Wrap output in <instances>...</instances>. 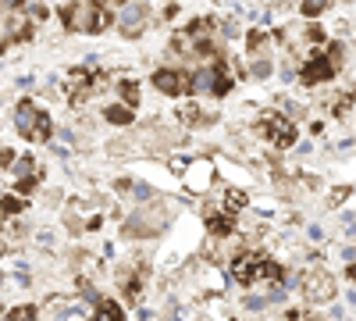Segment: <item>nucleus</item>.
Instances as JSON below:
<instances>
[{"instance_id":"9b49d317","label":"nucleus","mask_w":356,"mask_h":321,"mask_svg":"<svg viewBox=\"0 0 356 321\" xmlns=\"http://www.w3.org/2000/svg\"><path fill=\"white\" fill-rule=\"evenodd\" d=\"M107 122H114V125H129V122H132V111H129V107H107Z\"/></svg>"},{"instance_id":"4be33fe9","label":"nucleus","mask_w":356,"mask_h":321,"mask_svg":"<svg viewBox=\"0 0 356 321\" xmlns=\"http://www.w3.org/2000/svg\"><path fill=\"white\" fill-rule=\"evenodd\" d=\"M132 193H136V200H150V196H154L150 186H132Z\"/></svg>"},{"instance_id":"f03ea898","label":"nucleus","mask_w":356,"mask_h":321,"mask_svg":"<svg viewBox=\"0 0 356 321\" xmlns=\"http://www.w3.org/2000/svg\"><path fill=\"white\" fill-rule=\"evenodd\" d=\"M65 22H68V29L72 33H93V22H97V4H72V8H65Z\"/></svg>"},{"instance_id":"9d476101","label":"nucleus","mask_w":356,"mask_h":321,"mask_svg":"<svg viewBox=\"0 0 356 321\" xmlns=\"http://www.w3.org/2000/svg\"><path fill=\"white\" fill-rule=\"evenodd\" d=\"M189 86H193V93H211V90H214V68L200 72V75H196Z\"/></svg>"},{"instance_id":"6e6552de","label":"nucleus","mask_w":356,"mask_h":321,"mask_svg":"<svg viewBox=\"0 0 356 321\" xmlns=\"http://www.w3.org/2000/svg\"><path fill=\"white\" fill-rule=\"evenodd\" d=\"M146 18V4H132L122 11V25H125V36H139V22Z\"/></svg>"},{"instance_id":"bb28decb","label":"nucleus","mask_w":356,"mask_h":321,"mask_svg":"<svg viewBox=\"0 0 356 321\" xmlns=\"http://www.w3.org/2000/svg\"><path fill=\"white\" fill-rule=\"evenodd\" d=\"M82 293H86V300H89V304H100V293H97V289H89V285H86Z\"/></svg>"},{"instance_id":"39448f33","label":"nucleus","mask_w":356,"mask_h":321,"mask_svg":"<svg viewBox=\"0 0 356 321\" xmlns=\"http://www.w3.org/2000/svg\"><path fill=\"white\" fill-rule=\"evenodd\" d=\"M161 225H164V214L161 211H154V214H139V218H132L129 221V236H154V232H161Z\"/></svg>"},{"instance_id":"6ab92c4d","label":"nucleus","mask_w":356,"mask_h":321,"mask_svg":"<svg viewBox=\"0 0 356 321\" xmlns=\"http://www.w3.org/2000/svg\"><path fill=\"white\" fill-rule=\"evenodd\" d=\"M11 164H15V175H18V179H25V175L33 171V161H29V157H22V161H11Z\"/></svg>"},{"instance_id":"412c9836","label":"nucleus","mask_w":356,"mask_h":321,"mask_svg":"<svg viewBox=\"0 0 356 321\" xmlns=\"http://www.w3.org/2000/svg\"><path fill=\"white\" fill-rule=\"evenodd\" d=\"M271 304V297H246V307L250 311H260V307H267Z\"/></svg>"},{"instance_id":"7ed1b4c3","label":"nucleus","mask_w":356,"mask_h":321,"mask_svg":"<svg viewBox=\"0 0 356 321\" xmlns=\"http://www.w3.org/2000/svg\"><path fill=\"white\" fill-rule=\"evenodd\" d=\"M260 129H264V136H271L278 147H292V139H296V129L285 118H278V114H267V118L260 122Z\"/></svg>"},{"instance_id":"dca6fc26","label":"nucleus","mask_w":356,"mask_h":321,"mask_svg":"<svg viewBox=\"0 0 356 321\" xmlns=\"http://www.w3.org/2000/svg\"><path fill=\"white\" fill-rule=\"evenodd\" d=\"M324 8H328V0H307V4H303V15L314 18V15H321Z\"/></svg>"},{"instance_id":"423d86ee","label":"nucleus","mask_w":356,"mask_h":321,"mask_svg":"<svg viewBox=\"0 0 356 321\" xmlns=\"http://www.w3.org/2000/svg\"><path fill=\"white\" fill-rule=\"evenodd\" d=\"M260 265H264L260 257H253V253H243V257H235L232 275L239 279V282H253V275H260Z\"/></svg>"},{"instance_id":"393cba45","label":"nucleus","mask_w":356,"mask_h":321,"mask_svg":"<svg viewBox=\"0 0 356 321\" xmlns=\"http://www.w3.org/2000/svg\"><path fill=\"white\" fill-rule=\"evenodd\" d=\"M33 314H36L33 307H15V311H11V318H33Z\"/></svg>"},{"instance_id":"cd10ccee","label":"nucleus","mask_w":356,"mask_h":321,"mask_svg":"<svg viewBox=\"0 0 356 321\" xmlns=\"http://www.w3.org/2000/svg\"><path fill=\"white\" fill-rule=\"evenodd\" d=\"M111 4H122V0H111Z\"/></svg>"},{"instance_id":"a211bd4d","label":"nucleus","mask_w":356,"mask_h":321,"mask_svg":"<svg viewBox=\"0 0 356 321\" xmlns=\"http://www.w3.org/2000/svg\"><path fill=\"white\" fill-rule=\"evenodd\" d=\"M211 232L225 236V232H232V221H228V218H211Z\"/></svg>"},{"instance_id":"f3484780","label":"nucleus","mask_w":356,"mask_h":321,"mask_svg":"<svg viewBox=\"0 0 356 321\" xmlns=\"http://www.w3.org/2000/svg\"><path fill=\"white\" fill-rule=\"evenodd\" d=\"M243 200H246V196H243V193H235V189L225 193V211H228V208H232V211H239V208H243Z\"/></svg>"},{"instance_id":"a878e982","label":"nucleus","mask_w":356,"mask_h":321,"mask_svg":"<svg viewBox=\"0 0 356 321\" xmlns=\"http://www.w3.org/2000/svg\"><path fill=\"white\" fill-rule=\"evenodd\" d=\"M260 43H264V33H260V29H253V33H250V47H253V50H257V47H260Z\"/></svg>"},{"instance_id":"c85d7f7f","label":"nucleus","mask_w":356,"mask_h":321,"mask_svg":"<svg viewBox=\"0 0 356 321\" xmlns=\"http://www.w3.org/2000/svg\"><path fill=\"white\" fill-rule=\"evenodd\" d=\"M0 285H4V275H0Z\"/></svg>"},{"instance_id":"4468645a","label":"nucleus","mask_w":356,"mask_h":321,"mask_svg":"<svg viewBox=\"0 0 356 321\" xmlns=\"http://www.w3.org/2000/svg\"><path fill=\"white\" fill-rule=\"evenodd\" d=\"M97 318H122V307H118V304H97Z\"/></svg>"},{"instance_id":"f8f14e48","label":"nucleus","mask_w":356,"mask_h":321,"mask_svg":"<svg viewBox=\"0 0 356 321\" xmlns=\"http://www.w3.org/2000/svg\"><path fill=\"white\" fill-rule=\"evenodd\" d=\"M250 72H253V79H267L271 75V61H267V57H257V61L250 65Z\"/></svg>"},{"instance_id":"f257e3e1","label":"nucleus","mask_w":356,"mask_h":321,"mask_svg":"<svg viewBox=\"0 0 356 321\" xmlns=\"http://www.w3.org/2000/svg\"><path fill=\"white\" fill-rule=\"evenodd\" d=\"M15 125H18V132L29 136V139H47V136H50V118H47V114H40V111H33L29 104L18 107Z\"/></svg>"},{"instance_id":"1a4fd4ad","label":"nucleus","mask_w":356,"mask_h":321,"mask_svg":"<svg viewBox=\"0 0 356 321\" xmlns=\"http://www.w3.org/2000/svg\"><path fill=\"white\" fill-rule=\"evenodd\" d=\"M335 282H332V275H317V279H310V285H307V293H310V300H328L335 289H332Z\"/></svg>"},{"instance_id":"2eb2a0df","label":"nucleus","mask_w":356,"mask_h":321,"mask_svg":"<svg viewBox=\"0 0 356 321\" xmlns=\"http://www.w3.org/2000/svg\"><path fill=\"white\" fill-rule=\"evenodd\" d=\"M342 57H346V50H342V43H335V47H332V50H328V65H332V68H335V72H339V68H342Z\"/></svg>"},{"instance_id":"20e7f679","label":"nucleus","mask_w":356,"mask_h":321,"mask_svg":"<svg viewBox=\"0 0 356 321\" xmlns=\"http://www.w3.org/2000/svg\"><path fill=\"white\" fill-rule=\"evenodd\" d=\"M189 82H193V79L182 75V72H157V75H154V86H157L161 93H186Z\"/></svg>"},{"instance_id":"ddd939ff","label":"nucleus","mask_w":356,"mask_h":321,"mask_svg":"<svg viewBox=\"0 0 356 321\" xmlns=\"http://www.w3.org/2000/svg\"><path fill=\"white\" fill-rule=\"evenodd\" d=\"M122 100H125L129 107H136V104H139V90H136V82H122Z\"/></svg>"},{"instance_id":"5701e85b","label":"nucleus","mask_w":356,"mask_h":321,"mask_svg":"<svg viewBox=\"0 0 356 321\" xmlns=\"http://www.w3.org/2000/svg\"><path fill=\"white\" fill-rule=\"evenodd\" d=\"M307 36H310V43H324V29H307Z\"/></svg>"},{"instance_id":"b1692460","label":"nucleus","mask_w":356,"mask_h":321,"mask_svg":"<svg viewBox=\"0 0 356 321\" xmlns=\"http://www.w3.org/2000/svg\"><path fill=\"white\" fill-rule=\"evenodd\" d=\"M11 161H15V154H11V150H0V171L11 168Z\"/></svg>"},{"instance_id":"0eeeda50","label":"nucleus","mask_w":356,"mask_h":321,"mask_svg":"<svg viewBox=\"0 0 356 321\" xmlns=\"http://www.w3.org/2000/svg\"><path fill=\"white\" fill-rule=\"evenodd\" d=\"M335 75V68L328 65V57H321V54H314L310 61H307V68H303V79L307 82H324V79H332Z\"/></svg>"},{"instance_id":"aec40b11","label":"nucleus","mask_w":356,"mask_h":321,"mask_svg":"<svg viewBox=\"0 0 356 321\" xmlns=\"http://www.w3.org/2000/svg\"><path fill=\"white\" fill-rule=\"evenodd\" d=\"M0 208H4L8 214H15V211H22V200L18 196H4V200H0Z\"/></svg>"}]
</instances>
